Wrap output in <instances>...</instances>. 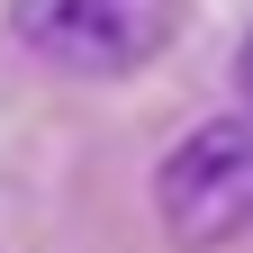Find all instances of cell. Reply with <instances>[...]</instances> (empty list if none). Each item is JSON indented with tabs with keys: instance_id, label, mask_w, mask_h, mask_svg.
I'll use <instances>...</instances> for the list:
<instances>
[{
	"instance_id": "cell-1",
	"label": "cell",
	"mask_w": 253,
	"mask_h": 253,
	"mask_svg": "<svg viewBox=\"0 0 253 253\" xmlns=\"http://www.w3.org/2000/svg\"><path fill=\"white\" fill-rule=\"evenodd\" d=\"M154 217L181 253H226L253 235V109L190 126L154 163Z\"/></svg>"
},
{
	"instance_id": "cell-2",
	"label": "cell",
	"mask_w": 253,
	"mask_h": 253,
	"mask_svg": "<svg viewBox=\"0 0 253 253\" xmlns=\"http://www.w3.org/2000/svg\"><path fill=\"white\" fill-rule=\"evenodd\" d=\"M181 0H54L37 18V45L63 73H136L172 45Z\"/></svg>"
},
{
	"instance_id": "cell-3",
	"label": "cell",
	"mask_w": 253,
	"mask_h": 253,
	"mask_svg": "<svg viewBox=\"0 0 253 253\" xmlns=\"http://www.w3.org/2000/svg\"><path fill=\"white\" fill-rule=\"evenodd\" d=\"M235 90H244V109H253V37L235 45Z\"/></svg>"
}]
</instances>
